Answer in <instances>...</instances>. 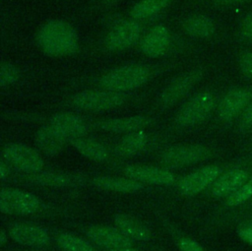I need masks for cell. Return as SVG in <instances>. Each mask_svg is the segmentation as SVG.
<instances>
[{"mask_svg":"<svg viewBox=\"0 0 252 251\" xmlns=\"http://www.w3.org/2000/svg\"><path fill=\"white\" fill-rule=\"evenodd\" d=\"M37 42L47 55L66 56L77 50L79 36L69 23L62 20H52L39 29Z\"/></svg>","mask_w":252,"mask_h":251,"instance_id":"1","label":"cell"},{"mask_svg":"<svg viewBox=\"0 0 252 251\" xmlns=\"http://www.w3.org/2000/svg\"><path fill=\"white\" fill-rule=\"evenodd\" d=\"M152 70L143 64H128L115 68L99 79V85L112 92L122 93L135 90L149 81Z\"/></svg>","mask_w":252,"mask_h":251,"instance_id":"2","label":"cell"},{"mask_svg":"<svg viewBox=\"0 0 252 251\" xmlns=\"http://www.w3.org/2000/svg\"><path fill=\"white\" fill-rule=\"evenodd\" d=\"M216 106V96L204 91L193 95L177 112L175 121L180 126H193L205 120Z\"/></svg>","mask_w":252,"mask_h":251,"instance_id":"3","label":"cell"},{"mask_svg":"<svg viewBox=\"0 0 252 251\" xmlns=\"http://www.w3.org/2000/svg\"><path fill=\"white\" fill-rule=\"evenodd\" d=\"M121 93L108 90H86L73 95L74 106L86 111H104L120 106L125 101Z\"/></svg>","mask_w":252,"mask_h":251,"instance_id":"4","label":"cell"},{"mask_svg":"<svg viewBox=\"0 0 252 251\" xmlns=\"http://www.w3.org/2000/svg\"><path fill=\"white\" fill-rule=\"evenodd\" d=\"M202 77L203 70L201 68L188 71L176 77L161 92L158 97V104L163 108L175 104L192 90Z\"/></svg>","mask_w":252,"mask_h":251,"instance_id":"5","label":"cell"},{"mask_svg":"<svg viewBox=\"0 0 252 251\" xmlns=\"http://www.w3.org/2000/svg\"><path fill=\"white\" fill-rule=\"evenodd\" d=\"M252 100V86L238 87L229 90L218 105V116L223 122H228L242 114Z\"/></svg>","mask_w":252,"mask_h":251,"instance_id":"6","label":"cell"},{"mask_svg":"<svg viewBox=\"0 0 252 251\" xmlns=\"http://www.w3.org/2000/svg\"><path fill=\"white\" fill-rule=\"evenodd\" d=\"M39 207L37 198L17 189H3L0 193V210L9 215H31Z\"/></svg>","mask_w":252,"mask_h":251,"instance_id":"7","label":"cell"},{"mask_svg":"<svg viewBox=\"0 0 252 251\" xmlns=\"http://www.w3.org/2000/svg\"><path fill=\"white\" fill-rule=\"evenodd\" d=\"M6 160L22 171L36 172L43 166L40 156L32 149L22 144H8L3 150Z\"/></svg>","mask_w":252,"mask_h":251,"instance_id":"8","label":"cell"},{"mask_svg":"<svg viewBox=\"0 0 252 251\" xmlns=\"http://www.w3.org/2000/svg\"><path fill=\"white\" fill-rule=\"evenodd\" d=\"M209 154V150L201 145L178 146L165 150L160 156V161L169 166H184L204 159Z\"/></svg>","mask_w":252,"mask_h":251,"instance_id":"9","label":"cell"},{"mask_svg":"<svg viewBox=\"0 0 252 251\" xmlns=\"http://www.w3.org/2000/svg\"><path fill=\"white\" fill-rule=\"evenodd\" d=\"M141 28L135 21H122L115 25L105 38L106 47L117 51L133 45L140 37Z\"/></svg>","mask_w":252,"mask_h":251,"instance_id":"10","label":"cell"},{"mask_svg":"<svg viewBox=\"0 0 252 251\" xmlns=\"http://www.w3.org/2000/svg\"><path fill=\"white\" fill-rule=\"evenodd\" d=\"M221 169L218 165H206L185 176L179 183V190L185 195H194L215 182L220 175Z\"/></svg>","mask_w":252,"mask_h":251,"instance_id":"11","label":"cell"},{"mask_svg":"<svg viewBox=\"0 0 252 251\" xmlns=\"http://www.w3.org/2000/svg\"><path fill=\"white\" fill-rule=\"evenodd\" d=\"M170 44V34L168 30L158 25L151 29L142 38L140 48L149 57H158L166 52Z\"/></svg>","mask_w":252,"mask_h":251,"instance_id":"12","label":"cell"},{"mask_svg":"<svg viewBox=\"0 0 252 251\" xmlns=\"http://www.w3.org/2000/svg\"><path fill=\"white\" fill-rule=\"evenodd\" d=\"M50 125L67 140L83 137L88 131L84 119L70 112H60L52 115Z\"/></svg>","mask_w":252,"mask_h":251,"instance_id":"13","label":"cell"},{"mask_svg":"<svg viewBox=\"0 0 252 251\" xmlns=\"http://www.w3.org/2000/svg\"><path fill=\"white\" fill-rule=\"evenodd\" d=\"M126 176L133 180L158 185H169L173 183V174L163 168L149 165H128L124 168Z\"/></svg>","mask_w":252,"mask_h":251,"instance_id":"14","label":"cell"},{"mask_svg":"<svg viewBox=\"0 0 252 251\" xmlns=\"http://www.w3.org/2000/svg\"><path fill=\"white\" fill-rule=\"evenodd\" d=\"M86 233L94 243L105 248L119 249L131 246V240L120 230L112 227L92 226Z\"/></svg>","mask_w":252,"mask_h":251,"instance_id":"15","label":"cell"},{"mask_svg":"<svg viewBox=\"0 0 252 251\" xmlns=\"http://www.w3.org/2000/svg\"><path fill=\"white\" fill-rule=\"evenodd\" d=\"M248 179V173L244 169L234 168L220 175L214 182L212 194L216 197L229 196L238 190Z\"/></svg>","mask_w":252,"mask_h":251,"instance_id":"16","label":"cell"},{"mask_svg":"<svg viewBox=\"0 0 252 251\" xmlns=\"http://www.w3.org/2000/svg\"><path fill=\"white\" fill-rule=\"evenodd\" d=\"M10 236L18 243L32 247L44 246L49 242L47 232L35 225L15 224L9 230Z\"/></svg>","mask_w":252,"mask_h":251,"instance_id":"17","label":"cell"},{"mask_svg":"<svg viewBox=\"0 0 252 251\" xmlns=\"http://www.w3.org/2000/svg\"><path fill=\"white\" fill-rule=\"evenodd\" d=\"M152 122L148 116L136 115L122 118H113L97 123V126L105 131L114 133H131L140 131Z\"/></svg>","mask_w":252,"mask_h":251,"instance_id":"18","label":"cell"},{"mask_svg":"<svg viewBox=\"0 0 252 251\" xmlns=\"http://www.w3.org/2000/svg\"><path fill=\"white\" fill-rule=\"evenodd\" d=\"M67 139L55 130L51 125L42 126L35 134V143L45 155L54 156L61 152Z\"/></svg>","mask_w":252,"mask_h":251,"instance_id":"19","label":"cell"},{"mask_svg":"<svg viewBox=\"0 0 252 251\" xmlns=\"http://www.w3.org/2000/svg\"><path fill=\"white\" fill-rule=\"evenodd\" d=\"M185 32L194 38H209L216 31V25L214 21L202 14H195L189 16L184 22Z\"/></svg>","mask_w":252,"mask_h":251,"instance_id":"20","label":"cell"},{"mask_svg":"<svg viewBox=\"0 0 252 251\" xmlns=\"http://www.w3.org/2000/svg\"><path fill=\"white\" fill-rule=\"evenodd\" d=\"M114 221L118 230H120L129 239L144 241L151 236L149 228L140 220L123 214L116 215Z\"/></svg>","mask_w":252,"mask_h":251,"instance_id":"21","label":"cell"},{"mask_svg":"<svg viewBox=\"0 0 252 251\" xmlns=\"http://www.w3.org/2000/svg\"><path fill=\"white\" fill-rule=\"evenodd\" d=\"M148 144V136L143 131L131 132L125 135L116 145L114 151L118 156L130 157L143 151Z\"/></svg>","mask_w":252,"mask_h":251,"instance_id":"22","label":"cell"},{"mask_svg":"<svg viewBox=\"0 0 252 251\" xmlns=\"http://www.w3.org/2000/svg\"><path fill=\"white\" fill-rule=\"evenodd\" d=\"M70 142L80 154L90 159L101 161L107 157V151L105 147L93 139L80 137L72 139Z\"/></svg>","mask_w":252,"mask_h":251,"instance_id":"23","label":"cell"},{"mask_svg":"<svg viewBox=\"0 0 252 251\" xmlns=\"http://www.w3.org/2000/svg\"><path fill=\"white\" fill-rule=\"evenodd\" d=\"M94 183L99 188L118 192H135L142 189L143 187V185L139 181L133 179L116 178L109 176L96 177L95 179H94Z\"/></svg>","mask_w":252,"mask_h":251,"instance_id":"24","label":"cell"},{"mask_svg":"<svg viewBox=\"0 0 252 251\" xmlns=\"http://www.w3.org/2000/svg\"><path fill=\"white\" fill-rule=\"evenodd\" d=\"M171 0H141L130 11V16L134 20H144L150 18L165 9Z\"/></svg>","mask_w":252,"mask_h":251,"instance_id":"25","label":"cell"},{"mask_svg":"<svg viewBox=\"0 0 252 251\" xmlns=\"http://www.w3.org/2000/svg\"><path fill=\"white\" fill-rule=\"evenodd\" d=\"M58 243L64 251H96L86 240L69 233H63L58 237Z\"/></svg>","mask_w":252,"mask_h":251,"instance_id":"26","label":"cell"},{"mask_svg":"<svg viewBox=\"0 0 252 251\" xmlns=\"http://www.w3.org/2000/svg\"><path fill=\"white\" fill-rule=\"evenodd\" d=\"M252 197V178L247 180L238 190L229 195L226 199V205L235 207L243 204Z\"/></svg>","mask_w":252,"mask_h":251,"instance_id":"27","label":"cell"},{"mask_svg":"<svg viewBox=\"0 0 252 251\" xmlns=\"http://www.w3.org/2000/svg\"><path fill=\"white\" fill-rule=\"evenodd\" d=\"M20 77L19 69L12 63L3 62L0 68V85L8 87L18 81Z\"/></svg>","mask_w":252,"mask_h":251,"instance_id":"28","label":"cell"},{"mask_svg":"<svg viewBox=\"0 0 252 251\" xmlns=\"http://www.w3.org/2000/svg\"><path fill=\"white\" fill-rule=\"evenodd\" d=\"M238 68L245 79H252V50L244 49L238 54Z\"/></svg>","mask_w":252,"mask_h":251,"instance_id":"29","label":"cell"},{"mask_svg":"<svg viewBox=\"0 0 252 251\" xmlns=\"http://www.w3.org/2000/svg\"><path fill=\"white\" fill-rule=\"evenodd\" d=\"M34 179L37 182L48 185H65L69 184L71 181V178L68 175L59 173H42L36 175Z\"/></svg>","mask_w":252,"mask_h":251,"instance_id":"30","label":"cell"},{"mask_svg":"<svg viewBox=\"0 0 252 251\" xmlns=\"http://www.w3.org/2000/svg\"><path fill=\"white\" fill-rule=\"evenodd\" d=\"M239 36L244 42L252 44V11L242 19L239 26Z\"/></svg>","mask_w":252,"mask_h":251,"instance_id":"31","label":"cell"},{"mask_svg":"<svg viewBox=\"0 0 252 251\" xmlns=\"http://www.w3.org/2000/svg\"><path fill=\"white\" fill-rule=\"evenodd\" d=\"M238 126L239 130L242 132L252 129V100L242 112Z\"/></svg>","mask_w":252,"mask_h":251,"instance_id":"32","label":"cell"},{"mask_svg":"<svg viewBox=\"0 0 252 251\" xmlns=\"http://www.w3.org/2000/svg\"><path fill=\"white\" fill-rule=\"evenodd\" d=\"M179 248L180 251H205L199 243L189 238L181 239L179 243Z\"/></svg>","mask_w":252,"mask_h":251,"instance_id":"33","label":"cell"},{"mask_svg":"<svg viewBox=\"0 0 252 251\" xmlns=\"http://www.w3.org/2000/svg\"><path fill=\"white\" fill-rule=\"evenodd\" d=\"M239 237L247 244L252 246V225L242 226L237 230Z\"/></svg>","mask_w":252,"mask_h":251,"instance_id":"34","label":"cell"},{"mask_svg":"<svg viewBox=\"0 0 252 251\" xmlns=\"http://www.w3.org/2000/svg\"><path fill=\"white\" fill-rule=\"evenodd\" d=\"M217 4H221V5H229V4H236V3H242L246 2L248 0H213Z\"/></svg>","mask_w":252,"mask_h":251,"instance_id":"35","label":"cell"},{"mask_svg":"<svg viewBox=\"0 0 252 251\" xmlns=\"http://www.w3.org/2000/svg\"><path fill=\"white\" fill-rule=\"evenodd\" d=\"M0 175L2 179H4L8 175V167H6L4 163H1L0 165Z\"/></svg>","mask_w":252,"mask_h":251,"instance_id":"36","label":"cell"},{"mask_svg":"<svg viewBox=\"0 0 252 251\" xmlns=\"http://www.w3.org/2000/svg\"><path fill=\"white\" fill-rule=\"evenodd\" d=\"M109 251H139V250H136V249H132V248L126 247V248H119V249H110Z\"/></svg>","mask_w":252,"mask_h":251,"instance_id":"37","label":"cell"},{"mask_svg":"<svg viewBox=\"0 0 252 251\" xmlns=\"http://www.w3.org/2000/svg\"><path fill=\"white\" fill-rule=\"evenodd\" d=\"M0 239H1V244H4L5 243V240H6V235L4 233V231L2 230L1 233H0Z\"/></svg>","mask_w":252,"mask_h":251,"instance_id":"38","label":"cell"},{"mask_svg":"<svg viewBox=\"0 0 252 251\" xmlns=\"http://www.w3.org/2000/svg\"><path fill=\"white\" fill-rule=\"evenodd\" d=\"M103 1H105V2H112V1H115V0H103Z\"/></svg>","mask_w":252,"mask_h":251,"instance_id":"39","label":"cell"}]
</instances>
